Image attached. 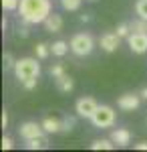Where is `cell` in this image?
Wrapping results in <instances>:
<instances>
[{
	"label": "cell",
	"mask_w": 147,
	"mask_h": 152,
	"mask_svg": "<svg viewBox=\"0 0 147 152\" xmlns=\"http://www.w3.org/2000/svg\"><path fill=\"white\" fill-rule=\"evenodd\" d=\"M20 16L24 23L28 24H38L45 23L46 16L50 14V2L48 0H20Z\"/></svg>",
	"instance_id": "cell-1"
},
{
	"label": "cell",
	"mask_w": 147,
	"mask_h": 152,
	"mask_svg": "<svg viewBox=\"0 0 147 152\" xmlns=\"http://www.w3.org/2000/svg\"><path fill=\"white\" fill-rule=\"evenodd\" d=\"M14 73H16V77H18L20 81H26V79L38 77L40 65H38L36 59H32V57L20 59V61H16V65H14Z\"/></svg>",
	"instance_id": "cell-2"
},
{
	"label": "cell",
	"mask_w": 147,
	"mask_h": 152,
	"mask_svg": "<svg viewBox=\"0 0 147 152\" xmlns=\"http://www.w3.org/2000/svg\"><path fill=\"white\" fill-rule=\"evenodd\" d=\"M93 37L91 35H85V33H81V35H75L71 39V51L75 53V55H79V57H85V55H89L91 51H93Z\"/></svg>",
	"instance_id": "cell-3"
},
{
	"label": "cell",
	"mask_w": 147,
	"mask_h": 152,
	"mask_svg": "<svg viewBox=\"0 0 147 152\" xmlns=\"http://www.w3.org/2000/svg\"><path fill=\"white\" fill-rule=\"evenodd\" d=\"M91 122H93L97 128H109V126H113L115 124L113 107H109V105H99L97 112H95L93 118H91Z\"/></svg>",
	"instance_id": "cell-4"
},
{
	"label": "cell",
	"mask_w": 147,
	"mask_h": 152,
	"mask_svg": "<svg viewBox=\"0 0 147 152\" xmlns=\"http://www.w3.org/2000/svg\"><path fill=\"white\" fill-rule=\"evenodd\" d=\"M97 102L93 99V97H81L79 102H77V105H75V110H77V114H79L81 118H87V120H91L93 118V114L97 112Z\"/></svg>",
	"instance_id": "cell-5"
},
{
	"label": "cell",
	"mask_w": 147,
	"mask_h": 152,
	"mask_svg": "<svg viewBox=\"0 0 147 152\" xmlns=\"http://www.w3.org/2000/svg\"><path fill=\"white\" fill-rule=\"evenodd\" d=\"M18 132H20V136H22L24 140H32V138L43 136L45 128H43V124H36V122H24L22 126L18 128Z\"/></svg>",
	"instance_id": "cell-6"
},
{
	"label": "cell",
	"mask_w": 147,
	"mask_h": 152,
	"mask_svg": "<svg viewBox=\"0 0 147 152\" xmlns=\"http://www.w3.org/2000/svg\"><path fill=\"white\" fill-rule=\"evenodd\" d=\"M127 43H129L133 53L141 55V53L147 51V33H131L127 37Z\"/></svg>",
	"instance_id": "cell-7"
},
{
	"label": "cell",
	"mask_w": 147,
	"mask_h": 152,
	"mask_svg": "<svg viewBox=\"0 0 147 152\" xmlns=\"http://www.w3.org/2000/svg\"><path fill=\"white\" fill-rule=\"evenodd\" d=\"M119 41H121V37L117 35V33H105V35L101 37V49L103 51H107V53H113V51H117V47H119Z\"/></svg>",
	"instance_id": "cell-8"
},
{
	"label": "cell",
	"mask_w": 147,
	"mask_h": 152,
	"mask_svg": "<svg viewBox=\"0 0 147 152\" xmlns=\"http://www.w3.org/2000/svg\"><path fill=\"white\" fill-rule=\"evenodd\" d=\"M139 95L135 94H125L119 97V102H117V105L121 107V110H125V112H133V110H137L139 107Z\"/></svg>",
	"instance_id": "cell-9"
},
{
	"label": "cell",
	"mask_w": 147,
	"mask_h": 152,
	"mask_svg": "<svg viewBox=\"0 0 147 152\" xmlns=\"http://www.w3.org/2000/svg\"><path fill=\"white\" fill-rule=\"evenodd\" d=\"M111 140H113L117 146H127V144L131 142V132L125 130V128H117L113 134H111Z\"/></svg>",
	"instance_id": "cell-10"
},
{
	"label": "cell",
	"mask_w": 147,
	"mask_h": 152,
	"mask_svg": "<svg viewBox=\"0 0 147 152\" xmlns=\"http://www.w3.org/2000/svg\"><path fill=\"white\" fill-rule=\"evenodd\" d=\"M45 26H46L48 33H58L63 28V18L58 14H48L46 20H45Z\"/></svg>",
	"instance_id": "cell-11"
},
{
	"label": "cell",
	"mask_w": 147,
	"mask_h": 152,
	"mask_svg": "<svg viewBox=\"0 0 147 152\" xmlns=\"http://www.w3.org/2000/svg\"><path fill=\"white\" fill-rule=\"evenodd\" d=\"M43 128H45L46 134H57V132H61V120H57V118H45L43 120Z\"/></svg>",
	"instance_id": "cell-12"
},
{
	"label": "cell",
	"mask_w": 147,
	"mask_h": 152,
	"mask_svg": "<svg viewBox=\"0 0 147 152\" xmlns=\"http://www.w3.org/2000/svg\"><path fill=\"white\" fill-rule=\"evenodd\" d=\"M57 87H58V91H63V94H68V91H73L75 83H73V79L68 77L67 73H65V75L57 77Z\"/></svg>",
	"instance_id": "cell-13"
},
{
	"label": "cell",
	"mask_w": 147,
	"mask_h": 152,
	"mask_svg": "<svg viewBox=\"0 0 147 152\" xmlns=\"http://www.w3.org/2000/svg\"><path fill=\"white\" fill-rule=\"evenodd\" d=\"M48 140H46L45 136H38V138H32V140H26V148L28 150H38V148H45Z\"/></svg>",
	"instance_id": "cell-14"
},
{
	"label": "cell",
	"mask_w": 147,
	"mask_h": 152,
	"mask_svg": "<svg viewBox=\"0 0 147 152\" xmlns=\"http://www.w3.org/2000/svg\"><path fill=\"white\" fill-rule=\"evenodd\" d=\"M67 51H68V45L65 41H57V43H53V47H50V53L57 55V57H63Z\"/></svg>",
	"instance_id": "cell-15"
},
{
	"label": "cell",
	"mask_w": 147,
	"mask_h": 152,
	"mask_svg": "<svg viewBox=\"0 0 147 152\" xmlns=\"http://www.w3.org/2000/svg\"><path fill=\"white\" fill-rule=\"evenodd\" d=\"M113 146H115L113 140H95L91 144L93 150H113Z\"/></svg>",
	"instance_id": "cell-16"
},
{
	"label": "cell",
	"mask_w": 147,
	"mask_h": 152,
	"mask_svg": "<svg viewBox=\"0 0 147 152\" xmlns=\"http://www.w3.org/2000/svg\"><path fill=\"white\" fill-rule=\"evenodd\" d=\"M135 12L139 14V18L147 20V0H137V4H135Z\"/></svg>",
	"instance_id": "cell-17"
},
{
	"label": "cell",
	"mask_w": 147,
	"mask_h": 152,
	"mask_svg": "<svg viewBox=\"0 0 147 152\" xmlns=\"http://www.w3.org/2000/svg\"><path fill=\"white\" fill-rule=\"evenodd\" d=\"M34 51H36V57H38V59H46V57H48V53H50V47L45 45V43H38V45L34 47Z\"/></svg>",
	"instance_id": "cell-18"
},
{
	"label": "cell",
	"mask_w": 147,
	"mask_h": 152,
	"mask_svg": "<svg viewBox=\"0 0 147 152\" xmlns=\"http://www.w3.org/2000/svg\"><path fill=\"white\" fill-rule=\"evenodd\" d=\"M73 126H75V120H73V118L61 120V132H63V134H68V132L73 130Z\"/></svg>",
	"instance_id": "cell-19"
},
{
	"label": "cell",
	"mask_w": 147,
	"mask_h": 152,
	"mask_svg": "<svg viewBox=\"0 0 147 152\" xmlns=\"http://www.w3.org/2000/svg\"><path fill=\"white\" fill-rule=\"evenodd\" d=\"M61 4H63L65 10H79L81 0H61Z\"/></svg>",
	"instance_id": "cell-20"
},
{
	"label": "cell",
	"mask_w": 147,
	"mask_h": 152,
	"mask_svg": "<svg viewBox=\"0 0 147 152\" xmlns=\"http://www.w3.org/2000/svg\"><path fill=\"white\" fill-rule=\"evenodd\" d=\"M2 6L4 10H16L20 6V0H2Z\"/></svg>",
	"instance_id": "cell-21"
},
{
	"label": "cell",
	"mask_w": 147,
	"mask_h": 152,
	"mask_svg": "<svg viewBox=\"0 0 147 152\" xmlns=\"http://www.w3.org/2000/svg\"><path fill=\"white\" fill-rule=\"evenodd\" d=\"M117 35L121 37V39H123V37H129V35H131V26H129L127 23L119 24V28H117Z\"/></svg>",
	"instance_id": "cell-22"
},
{
	"label": "cell",
	"mask_w": 147,
	"mask_h": 152,
	"mask_svg": "<svg viewBox=\"0 0 147 152\" xmlns=\"http://www.w3.org/2000/svg\"><path fill=\"white\" fill-rule=\"evenodd\" d=\"M50 75L57 79V77H61V75H65V67L63 65H53L50 67Z\"/></svg>",
	"instance_id": "cell-23"
},
{
	"label": "cell",
	"mask_w": 147,
	"mask_h": 152,
	"mask_svg": "<svg viewBox=\"0 0 147 152\" xmlns=\"http://www.w3.org/2000/svg\"><path fill=\"white\" fill-rule=\"evenodd\" d=\"M14 65H16V61L12 59L10 53H6L4 55V69H14Z\"/></svg>",
	"instance_id": "cell-24"
},
{
	"label": "cell",
	"mask_w": 147,
	"mask_h": 152,
	"mask_svg": "<svg viewBox=\"0 0 147 152\" xmlns=\"http://www.w3.org/2000/svg\"><path fill=\"white\" fill-rule=\"evenodd\" d=\"M22 83H24V89H34V87H36V77L26 79V81H22Z\"/></svg>",
	"instance_id": "cell-25"
},
{
	"label": "cell",
	"mask_w": 147,
	"mask_h": 152,
	"mask_svg": "<svg viewBox=\"0 0 147 152\" xmlns=\"http://www.w3.org/2000/svg\"><path fill=\"white\" fill-rule=\"evenodd\" d=\"M10 148H12V140L8 136H4L2 138V150H10Z\"/></svg>",
	"instance_id": "cell-26"
},
{
	"label": "cell",
	"mask_w": 147,
	"mask_h": 152,
	"mask_svg": "<svg viewBox=\"0 0 147 152\" xmlns=\"http://www.w3.org/2000/svg\"><path fill=\"white\" fill-rule=\"evenodd\" d=\"M8 126V116H6V112L2 114V128H6Z\"/></svg>",
	"instance_id": "cell-27"
},
{
	"label": "cell",
	"mask_w": 147,
	"mask_h": 152,
	"mask_svg": "<svg viewBox=\"0 0 147 152\" xmlns=\"http://www.w3.org/2000/svg\"><path fill=\"white\" fill-rule=\"evenodd\" d=\"M137 148H139V150H147V142H139Z\"/></svg>",
	"instance_id": "cell-28"
},
{
	"label": "cell",
	"mask_w": 147,
	"mask_h": 152,
	"mask_svg": "<svg viewBox=\"0 0 147 152\" xmlns=\"http://www.w3.org/2000/svg\"><path fill=\"white\" fill-rule=\"evenodd\" d=\"M18 33H20V35H22V37H28V28H26V26H22V28H20Z\"/></svg>",
	"instance_id": "cell-29"
},
{
	"label": "cell",
	"mask_w": 147,
	"mask_h": 152,
	"mask_svg": "<svg viewBox=\"0 0 147 152\" xmlns=\"http://www.w3.org/2000/svg\"><path fill=\"white\" fill-rule=\"evenodd\" d=\"M89 18H91L89 14H83V16H81V20H83V23H89Z\"/></svg>",
	"instance_id": "cell-30"
},
{
	"label": "cell",
	"mask_w": 147,
	"mask_h": 152,
	"mask_svg": "<svg viewBox=\"0 0 147 152\" xmlns=\"http://www.w3.org/2000/svg\"><path fill=\"white\" fill-rule=\"evenodd\" d=\"M141 97H145V99H147V87H143V89H141Z\"/></svg>",
	"instance_id": "cell-31"
}]
</instances>
